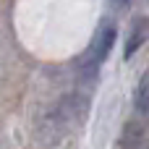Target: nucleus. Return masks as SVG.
<instances>
[{
	"instance_id": "1",
	"label": "nucleus",
	"mask_w": 149,
	"mask_h": 149,
	"mask_svg": "<svg viewBox=\"0 0 149 149\" xmlns=\"http://www.w3.org/2000/svg\"><path fill=\"white\" fill-rule=\"evenodd\" d=\"M113 42H115V29H113V26H105V29L94 37V42L89 45V50L81 55V60H79V71H81V76H84L86 81H92V79L100 73V65H102L105 58L110 55Z\"/></svg>"
},
{
	"instance_id": "2",
	"label": "nucleus",
	"mask_w": 149,
	"mask_h": 149,
	"mask_svg": "<svg viewBox=\"0 0 149 149\" xmlns=\"http://www.w3.org/2000/svg\"><path fill=\"white\" fill-rule=\"evenodd\" d=\"M120 149H149V126L144 120H128L123 126Z\"/></svg>"
},
{
	"instance_id": "3",
	"label": "nucleus",
	"mask_w": 149,
	"mask_h": 149,
	"mask_svg": "<svg viewBox=\"0 0 149 149\" xmlns=\"http://www.w3.org/2000/svg\"><path fill=\"white\" fill-rule=\"evenodd\" d=\"M147 37H149V18H147V16L134 18L131 31H128V37H126V50H123V55L131 58V55H134V52L147 42Z\"/></svg>"
},
{
	"instance_id": "4",
	"label": "nucleus",
	"mask_w": 149,
	"mask_h": 149,
	"mask_svg": "<svg viewBox=\"0 0 149 149\" xmlns=\"http://www.w3.org/2000/svg\"><path fill=\"white\" fill-rule=\"evenodd\" d=\"M134 107L139 110L141 118L149 120V71H144V76L134 86Z\"/></svg>"
},
{
	"instance_id": "5",
	"label": "nucleus",
	"mask_w": 149,
	"mask_h": 149,
	"mask_svg": "<svg viewBox=\"0 0 149 149\" xmlns=\"http://www.w3.org/2000/svg\"><path fill=\"white\" fill-rule=\"evenodd\" d=\"M113 3H115V5H120V8H123V5H128V3H131V0H113Z\"/></svg>"
}]
</instances>
